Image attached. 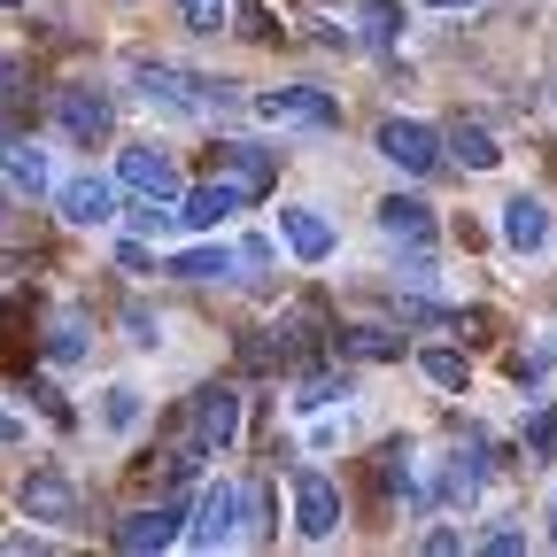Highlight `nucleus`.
I'll return each instance as SVG.
<instances>
[{
  "instance_id": "obj_21",
  "label": "nucleus",
  "mask_w": 557,
  "mask_h": 557,
  "mask_svg": "<svg viewBox=\"0 0 557 557\" xmlns=\"http://www.w3.org/2000/svg\"><path fill=\"white\" fill-rule=\"evenodd\" d=\"M333 348H341V357H403V341H395V333H380V325H348Z\"/></svg>"
},
{
  "instance_id": "obj_2",
  "label": "nucleus",
  "mask_w": 557,
  "mask_h": 557,
  "mask_svg": "<svg viewBox=\"0 0 557 557\" xmlns=\"http://www.w3.org/2000/svg\"><path fill=\"white\" fill-rule=\"evenodd\" d=\"M233 434H240V395L233 387H194L186 395V457L201 465V457H218V449H233Z\"/></svg>"
},
{
  "instance_id": "obj_16",
  "label": "nucleus",
  "mask_w": 557,
  "mask_h": 557,
  "mask_svg": "<svg viewBox=\"0 0 557 557\" xmlns=\"http://www.w3.org/2000/svg\"><path fill=\"white\" fill-rule=\"evenodd\" d=\"M240 209V194L225 186V178H209V186H194L186 201H178V225H194V233H209V225H225Z\"/></svg>"
},
{
  "instance_id": "obj_4",
  "label": "nucleus",
  "mask_w": 557,
  "mask_h": 557,
  "mask_svg": "<svg viewBox=\"0 0 557 557\" xmlns=\"http://www.w3.org/2000/svg\"><path fill=\"white\" fill-rule=\"evenodd\" d=\"M16 504L32 511V519H47V527H86V504H78V487H70V472H54V465H39V472H24V487H16Z\"/></svg>"
},
{
  "instance_id": "obj_1",
  "label": "nucleus",
  "mask_w": 557,
  "mask_h": 557,
  "mask_svg": "<svg viewBox=\"0 0 557 557\" xmlns=\"http://www.w3.org/2000/svg\"><path fill=\"white\" fill-rule=\"evenodd\" d=\"M132 86H139V101L163 109V116H209V109H225V94L209 86V78H186V70H171V62H132Z\"/></svg>"
},
{
  "instance_id": "obj_10",
  "label": "nucleus",
  "mask_w": 557,
  "mask_h": 557,
  "mask_svg": "<svg viewBox=\"0 0 557 557\" xmlns=\"http://www.w3.org/2000/svg\"><path fill=\"white\" fill-rule=\"evenodd\" d=\"M116 178H124L132 194H148V201H178V163H171L163 148H124V156H116Z\"/></svg>"
},
{
  "instance_id": "obj_8",
  "label": "nucleus",
  "mask_w": 557,
  "mask_h": 557,
  "mask_svg": "<svg viewBox=\"0 0 557 557\" xmlns=\"http://www.w3.org/2000/svg\"><path fill=\"white\" fill-rule=\"evenodd\" d=\"M295 527H302V542H333L341 534V487L325 472H295Z\"/></svg>"
},
{
  "instance_id": "obj_23",
  "label": "nucleus",
  "mask_w": 557,
  "mask_h": 557,
  "mask_svg": "<svg viewBox=\"0 0 557 557\" xmlns=\"http://www.w3.org/2000/svg\"><path fill=\"white\" fill-rule=\"evenodd\" d=\"M418 364H426V380H434V387H465V357H457V348H426Z\"/></svg>"
},
{
  "instance_id": "obj_29",
  "label": "nucleus",
  "mask_w": 557,
  "mask_h": 557,
  "mask_svg": "<svg viewBox=\"0 0 557 557\" xmlns=\"http://www.w3.org/2000/svg\"><path fill=\"white\" fill-rule=\"evenodd\" d=\"M124 325H132V341H139V348H156V341H163V318H148V310H139V302L124 310Z\"/></svg>"
},
{
  "instance_id": "obj_13",
  "label": "nucleus",
  "mask_w": 557,
  "mask_h": 557,
  "mask_svg": "<svg viewBox=\"0 0 557 557\" xmlns=\"http://www.w3.org/2000/svg\"><path fill=\"white\" fill-rule=\"evenodd\" d=\"M62 218L70 225H109L116 218V186L109 178H70L62 186Z\"/></svg>"
},
{
  "instance_id": "obj_31",
  "label": "nucleus",
  "mask_w": 557,
  "mask_h": 557,
  "mask_svg": "<svg viewBox=\"0 0 557 557\" xmlns=\"http://www.w3.org/2000/svg\"><path fill=\"white\" fill-rule=\"evenodd\" d=\"M16 434H24V426H16V418H9V410H0V442H16Z\"/></svg>"
},
{
  "instance_id": "obj_14",
  "label": "nucleus",
  "mask_w": 557,
  "mask_h": 557,
  "mask_svg": "<svg viewBox=\"0 0 557 557\" xmlns=\"http://www.w3.org/2000/svg\"><path fill=\"white\" fill-rule=\"evenodd\" d=\"M542 240H549V209H542L534 194H511V201H504V248L534 256Z\"/></svg>"
},
{
  "instance_id": "obj_9",
  "label": "nucleus",
  "mask_w": 557,
  "mask_h": 557,
  "mask_svg": "<svg viewBox=\"0 0 557 557\" xmlns=\"http://www.w3.org/2000/svg\"><path fill=\"white\" fill-rule=\"evenodd\" d=\"M256 116H271V124H341V101L333 94H318V86H271V94H256Z\"/></svg>"
},
{
  "instance_id": "obj_20",
  "label": "nucleus",
  "mask_w": 557,
  "mask_h": 557,
  "mask_svg": "<svg viewBox=\"0 0 557 557\" xmlns=\"http://www.w3.org/2000/svg\"><path fill=\"white\" fill-rule=\"evenodd\" d=\"M225 271H240V248H186V256H171V278H225Z\"/></svg>"
},
{
  "instance_id": "obj_7",
  "label": "nucleus",
  "mask_w": 557,
  "mask_h": 557,
  "mask_svg": "<svg viewBox=\"0 0 557 557\" xmlns=\"http://www.w3.org/2000/svg\"><path fill=\"white\" fill-rule=\"evenodd\" d=\"M380 156L426 178V171H442V132H426L418 116H387V124H380Z\"/></svg>"
},
{
  "instance_id": "obj_11",
  "label": "nucleus",
  "mask_w": 557,
  "mask_h": 557,
  "mask_svg": "<svg viewBox=\"0 0 557 557\" xmlns=\"http://www.w3.org/2000/svg\"><path fill=\"white\" fill-rule=\"evenodd\" d=\"M380 233L395 248H434V209L418 201V194H387L380 201Z\"/></svg>"
},
{
  "instance_id": "obj_25",
  "label": "nucleus",
  "mask_w": 557,
  "mask_h": 557,
  "mask_svg": "<svg viewBox=\"0 0 557 557\" xmlns=\"http://www.w3.org/2000/svg\"><path fill=\"white\" fill-rule=\"evenodd\" d=\"M132 225H139V233H171V225H178V209H171V201H148V194H139Z\"/></svg>"
},
{
  "instance_id": "obj_18",
  "label": "nucleus",
  "mask_w": 557,
  "mask_h": 557,
  "mask_svg": "<svg viewBox=\"0 0 557 557\" xmlns=\"http://www.w3.org/2000/svg\"><path fill=\"white\" fill-rule=\"evenodd\" d=\"M442 148H449L465 171H496V163H504V148H496V139H487L480 124H449V139H442Z\"/></svg>"
},
{
  "instance_id": "obj_12",
  "label": "nucleus",
  "mask_w": 557,
  "mask_h": 557,
  "mask_svg": "<svg viewBox=\"0 0 557 557\" xmlns=\"http://www.w3.org/2000/svg\"><path fill=\"white\" fill-rule=\"evenodd\" d=\"M186 527H178V504H156V511H132L124 527H116V549H132V557H148V549H171Z\"/></svg>"
},
{
  "instance_id": "obj_27",
  "label": "nucleus",
  "mask_w": 557,
  "mask_h": 557,
  "mask_svg": "<svg viewBox=\"0 0 557 557\" xmlns=\"http://www.w3.org/2000/svg\"><path fill=\"white\" fill-rule=\"evenodd\" d=\"M527 449H542V457L557 449V410H534L527 418Z\"/></svg>"
},
{
  "instance_id": "obj_19",
  "label": "nucleus",
  "mask_w": 557,
  "mask_h": 557,
  "mask_svg": "<svg viewBox=\"0 0 557 557\" xmlns=\"http://www.w3.org/2000/svg\"><path fill=\"white\" fill-rule=\"evenodd\" d=\"M357 32H364V47H395V39H403V0H364V9H357Z\"/></svg>"
},
{
  "instance_id": "obj_30",
  "label": "nucleus",
  "mask_w": 557,
  "mask_h": 557,
  "mask_svg": "<svg viewBox=\"0 0 557 557\" xmlns=\"http://www.w3.org/2000/svg\"><path fill=\"white\" fill-rule=\"evenodd\" d=\"M542 519H549V542H557V487H549V504H542Z\"/></svg>"
},
{
  "instance_id": "obj_33",
  "label": "nucleus",
  "mask_w": 557,
  "mask_h": 557,
  "mask_svg": "<svg viewBox=\"0 0 557 557\" xmlns=\"http://www.w3.org/2000/svg\"><path fill=\"white\" fill-rule=\"evenodd\" d=\"M0 9H16V0H0Z\"/></svg>"
},
{
  "instance_id": "obj_22",
  "label": "nucleus",
  "mask_w": 557,
  "mask_h": 557,
  "mask_svg": "<svg viewBox=\"0 0 557 557\" xmlns=\"http://www.w3.org/2000/svg\"><path fill=\"white\" fill-rule=\"evenodd\" d=\"M47 357H54V364L86 357V325H78V318H54V333H47Z\"/></svg>"
},
{
  "instance_id": "obj_32",
  "label": "nucleus",
  "mask_w": 557,
  "mask_h": 557,
  "mask_svg": "<svg viewBox=\"0 0 557 557\" xmlns=\"http://www.w3.org/2000/svg\"><path fill=\"white\" fill-rule=\"evenodd\" d=\"M434 9H480V0H434Z\"/></svg>"
},
{
  "instance_id": "obj_26",
  "label": "nucleus",
  "mask_w": 557,
  "mask_h": 557,
  "mask_svg": "<svg viewBox=\"0 0 557 557\" xmlns=\"http://www.w3.org/2000/svg\"><path fill=\"white\" fill-rule=\"evenodd\" d=\"M101 418H109V426H132V418H139V387H109Z\"/></svg>"
},
{
  "instance_id": "obj_5",
  "label": "nucleus",
  "mask_w": 557,
  "mask_h": 557,
  "mask_svg": "<svg viewBox=\"0 0 557 557\" xmlns=\"http://www.w3.org/2000/svg\"><path fill=\"white\" fill-rule=\"evenodd\" d=\"M233 534H240V487L209 480L201 496H194V519H186V534H178V542H194V549H225Z\"/></svg>"
},
{
  "instance_id": "obj_28",
  "label": "nucleus",
  "mask_w": 557,
  "mask_h": 557,
  "mask_svg": "<svg viewBox=\"0 0 557 557\" xmlns=\"http://www.w3.org/2000/svg\"><path fill=\"white\" fill-rule=\"evenodd\" d=\"M233 16H240V32H248V39H271V32H278V24H271V9H263V0H240V9H233Z\"/></svg>"
},
{
  "instance_id": "obj_15",
  "label": "nucleus",
  "mask_w": 557,
  "mask_h": 557,
  "mask_svg": "<svg viewBox=\"0 0 557 557\" xmlns=\"http://www.w3.org/2000/svg\"><path fill=\"white\" fill-rule=\"evenodd\" d=\"M278 233H287V248H295L302 263H325V256H333V225L318 218V209H278Z\"/></svg>"
},
{
  "instance_id": "obj_17",
  "label": "nucleus",
  "mask_w": 557,
  "mask_h": 557,
  "mask_svg": "<svg viewBox=\"0 0 557 557\" xmlns=\"http://www.w3.org/2000/svg\"><path fill=\"white\" fill-rule=\"evenodd\" d=\"M0 171L24 194H47V148H32V139H0Z\"/></svg>"
},
{
  "instance_id": "obj_6",
  "label": "nucleus",
  "mask_w": 557,
  "mask_h": 557,
  "mask_svg": "<svg viewBox=\"0 0 557 557\" xmlns=\"http://www.w3.org/2000/svg\"><path fill=\"white\" fill-rule=\"evenodd\" d=\"M54 124L78 139V148H101L109 124H116V109H109L101 86H62V94H54Z\"/></svg>"
},
{
  "instance_id": "obj_3",
  "label": "nucleus",
  "mask_w": 557,
  "mask_h": 557,
  "mask_svg": "<svg viewBox=\"0 0 557 557\" xmlns=\"http://www.w3.org/2000/svg\"><path fill=\"white\" fill-rule=\"evenodd\" d=\"M209 178H225L240 201H256V194L278 186V163H271V148H248V139H218V148H209Z\"/></svg>"
},
{
  "instance_id": "obj_24",
  "label": "nucleus",
  "mask_w": 557,
  "mask_h": 557,
  "mask_svg": "<svg viewBox=\"0 0 557 557\" xmlns=\"http://www.w3.org/2000/svg\"><path fill=\"white\" fill-rule=\"evenodd\" d=\"M178 16H186V32H218L233 16V0H178Z\"/></svg>"
}]
</instances>
